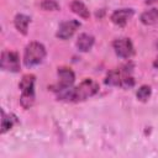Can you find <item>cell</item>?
<instances>
[{
  "mask_svg": "<svg viewBox=\"0 0 158 158\" xmlns=\"http://www.w3.org/2000/svg\"><path fill=\"white\" fill-rule=\"evenodd\" d=\"M99 90V85L93 79H84L77 88L73 90H63L60 94V99H68L72 101H84L88 98L95 95Z\"/></svg>",
  "mask_w": 158,
  "mask_h": 158,
  "instance_id": "obj_1",
  "label": "cell"
},
{
  "mask_svg": "<svg viewBox=\"0 0 158 158\" xmlns=\"http://www.w3.org/2000/svg\"><path fill=\"white\" fill-rule=\"evenodd\" d=\"M20 89H21V98H20V102L22 105L23 109H30L33 102H35V75L32 74H26L22 77L20 84H19Z\"/></svg>",
  "mask_w": 158,
  "mask_h": 158,
  "instance_id": "obj_2",
  "label": "cell"
},
{
  "mask_svg": "<svg viewBox=\"0 0 158 158\" xmlns=\"http://www.w3.org/2000/svg\"><path fill=\"white\" fill-rule=\"evenodd\" d=\"M46 56L44 46L40 42H31L25 48L23 54V63L26 67H33L40 63H42L43 58Z\"/></svg>",
  "mask_w": 158,
  "mask_h": 158,
  "instance_id": "obj_3",
  "label": "cell"
},
{
  "mask_svg": "<svg viewBox=\"0 0 158 158\" xmlns=\"http://www.w3.org/2000/svg\"><path fill=\"white\" fill-rule=\"evenodd\" d=\"M58 78L59 81L56 86H51V89L56 90V91H63L67 90L68 88H70L75 80V75L73 73V70L68 67H60L58 68Z\"/></svg>",
  "mask_w": 158,
  "mask_h": 158,
  "instance_id": "obj_4",
  "label": "cell"
},
{
  "mask_svg": "<svg viewBox=\"0 0 158 158\" xmlns=\"http://www.w3.org/2000/svg\"><path fill=\"white\" fill-rule=\"evenodd\" d=\"M1 68L10 72H19L20 69V58L16 52L4 51L1 54Z\"/></svg>",
  "mask_w": 158,
  "mask_h": 158,
  "instance_id": "obj_5",
  "label": "cell"
},
{
  "mask_svg": "<svg viewBox=\"0 0 158 158\" xmlns=\"http://www.w3.org/2000/svg\"><path fill=\"white\" fill-rule=\"evenodd\" d=\"M112 46H114L116 54L121 58H130L133 54V46H132V42L130 41V38L115 40Z\"/></svg>",
  "mask_w": 158,
  "mask_h": 158,
  "instance_id": "obj_6",
  "label": "cell"
},
{
  "mask_svg": "<svg viewBox=\"0 0 158 158\" xmlns=\"http://www.w3.org/2000/svg\"><path fill=\"white\" fill-rule=\"evenodd\" d=\"M79 26H80V23L77 20L64 21V22H62L59 25L56 36L58 38H60V40H68V38H70L75 33V31L79 28Z\"/></svg>",
  "mask_w": 158,
  "mask_h": 158,
  "instance_id": "obj_7",
  "label": "cell"
},
{
  "mask_svg": "<svg viewBox=\"0 0 158 158\" xmlns=\"http://www.w3.org/2000/svg\"><path fill=\"white\" fill-rule=\"evenodd\" d=\"M133 16V10L132 9H120L114 11L111 15V21L117 25V26H125L126 22Z\"/></svg>",
  "mask_w": 158,
  "mask_h": 158,
  "instance_id": "obj_8",
  "label": "cell"
},
{
  "mask_svg": "<svg viewBox=\"0 0 158 158\" xmlns=\"http://www.w3.org/2000/svg\"><path fill=\"white\" fill-rule=\"evenodd\" d=\"M94 44V37L88 33H81L77 41V48L80 52H88Z\"/></svg>",
  "mask_w": 158,
  "mask_h": 158,
  "instance_id": "obj_9",
  "label": "cell"
},
{
  "mask_svg": "<svg viewBox=\"0 0 158 158\" xmlns=\"http://www.w3.org/2000/svg\"><path fill=\"white\" fill-rule=\"evenodd\" d=\"M14 23H15V27L17 28L19 32H21L22 35H26L27 28H28V23H30V17L23 15V14H19L15 16Z\"/></svg>",
  "mask_w": 158,
  "mask_h": 158,
  "instance_id": "obj_10",
  "label": "cell"
},
{
  "mask_svg": "<svg viewBox=\"0 0 158 158\" xmlns=\"http://www.w3.org/2000/svg\"><path fill=\"white\" fill-rule=\"evenodd\" d=\"M70 9H72V11H73L74 14H77V15H78L79 17H81V19H85V20H86V19H89V16H90L88 7H86L81 1H79V0L72 1Z\"/></svg>",
  "mask_w": 158,
  "mask_h": 158,
  "instance_id": "obj_11",
  "label": "cell"
},
{
  "mask_svg": "<svg viewBox=\"0 0 158 158\" xmlns=\"http://www.w3.org/2000/svg\"><path fill=\"white\" fill-rule=\"evenodd\" d=\"M141 21L144 25H153L158 21V10L157 9H151L144 11L141 15Z\"/></svg>",
  "mask_w": 158,
  "mask_h": 158,
  "instance_id": "obj_12",
  "label": "cell"
},
{
  "mask_svg": "<svg viewBox=\"0 0 158 158\" xmlns=\"http://www.w3.org/2000/svg\"><path fill=\"white\" fill-rule=\"evenodd\" d=\"M1 115H2V118H1V133H5L7 130H10L14 123L17 121L16 120V116L14 115H6L4 111H1Z\"/></svg>",
  "mask_w": 158,
  "mask_h": 158,
  "instance_id": "obj_13",
  "label": "cell"
},
{
  "mask_svg": "<svg viewBox=\"0 0 158 158\" xmlns=\"http://www.w3.org/2000/svg\"><path fill=\"white\" fill-rule=\"evenodd\" d=\"M136 96H137V99L141 100V101H147L148 98L151 96V86H148V85H142V86L137 90Z\"/></svg>",
  "mask_w": 158,
  "mask_h": 158,
  "instance_id": "obj_14",
  "label": "cell"
},
{
  "mask_svg": "<svg viewBox=\"0 0 158 158\" xmlns=\"http://www.w3.org/2000/svg\"><path fill=\"white\" fill-rule=\"evenodd\" d=\"M41 7L43 10H47V11H54V10L59 9V5L57 4L56 0H43L41 2Z\"/></svg>",
  "mask_w": 158,
  "mask_h": 158,
  "instance_id": "obj_15",
  "label": "cell"
},
{
  "mask_svg": "<svg viewBox=\"0 0 158 158\" xmlns=\"http://www.w3.org/2000/svg\"><path fill=\"white\" fill-rule=\"evenodd\" d=\"M157 1H158V0H146V4H149V5H151V4H154V2H157Z\"/></svg>",
  "mask_w": 158,
  "mask_h": 158,
  "instance_id": "obj_16",
  "label": "cell"
},
{
  "mask_svg": "<svg viewBox=\"0 0 158 158\" xmlns=\"http://www.w3.org/2000/svg\"><path fill=\"white\" fill-rule=\"evenodd\" d=\"M153 65H154L156 68H158V58H157V59L154 60V63H153Z\"/></svg>",
  "mask_w": 158,
  "mask_h": 158,
  "instance_id": "obj_17",
  "label": "cell"
},
{
  "mask_svg": "<svg viewBox=\"0 0 158 158\" xmlns=\"http://www.w3.org/2000/svg\"><path fill=\"white\" fill-rule=\"evenodd\" d=\"M157 48H158V42H157Z\"/></svg>",
  "mask_w": 158,
  "mask_h": 158,
  "instance_id": "obj_18",
  "label": "cell"
}]
</instances>
